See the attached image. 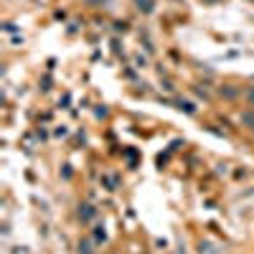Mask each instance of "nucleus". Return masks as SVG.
I'll return each instance as SVG.
<instances>
[{"instance_id": "obj_1", "label": "nucleus", "mask_w": 254, "mask_h": 254, "mask_svg": "<svg viewBox=\"0 0 254 254\" xmlns=\"http://www.w3.org/2000/svg\"><path fill=\"white\" fill-rule=\"evenodd\" d=\"M94 206H89V203H84V206H79V219H82V221H92V219H94Z\"/></svg>"}, {"instance_id": "obj_2", "label": "nucleus", "mask_w": 254, "mask_h": 254, "mask_svg": "<svg viewBox=\"0 0 254 254\" xmlns=\"http://www.w3.org/2000/svg\"><path fill=\"white\" fill-rule=\"evenodd\" d=\"M135 5L140 13H152V5H155V0H135Z\"/></svg>"}, {"instance_id": "obj_3", "label": "nucleus", "mask_w": 254, "mask_h": 254, "mask_svg": "<svg viewBox=\"0 0 254 254\" xmlns=\"http://www.w3.org/2000/svg\"><path fill=\"white\" fill-rule=\"evenodd\" d=\"M79 254H94V249H92V241H79Z\"/></svg>"}, {"instance_id": "obj_4", "label": "nucleus", "mask_w": 254, "mask_h": 254, "mask_svg": "<svg viewBox=\"0 0 254 254\" xmlns=\"http://www.w3.org/2000/svg\"><path fill=\"white\" fill-rule=\"evenodd\" d=\"M221 97L234 99V97H237V89H231V86H221Z\"/></svg>"}, {"instance_id": "obj_5", "label": "nucleus", "mask_w": 254, "mask_h": 254, "mask_svg": "<svg viewBox=\"0 0 254 254\" xmlns=\"http://www.w3.org/2000/svg\"><path fill=\"white\" fill-rule=\"evenodd\" d=\"M94 239H97V241H104V229H102V226H97V231H94Z\"/></svg>"}, {"instance_id": "obj_6", "label": "nucleus", "mask_w": 254, "mask_h": 254, "mask_svg": "<svg viewBox=\"0 0 254 254\" xmlns=\"http://www.w3.org/2000/svg\"><path fill=\"white\" fill-rule=\"evenodd\" d=\"M107 0H86V5H94V8H99V5H104Z\"/></svg>"}, {"instance_id": "obj_7", "label": "nucleus", "mask_w": 254, "mask_h": 254, "mask_svg": "<svg viewBox=\"0 0 254 254\" xmlns=\"http://www.w3.org/2000/svg\"><path fill=\"white\" fill-rule=\"evenodd\" d=\"M247 99H249V104L254 107V86H252V89H247Z\"/></svg>"}, {"instance_id": "obj_8", "label": "nucleus", "mask_w": 254, "mask_h": 254, "mask_svg": "<svg viewBox=\"0 0 254 254\" xmlns=\"http://www.w3.org/2000/svg\"><path fill=\"white\" fill-rule=\"evenodd\" d=\"M244 122H247V125H254V115L247 112V115H244Z\"/></svg>"}]
</instances>
